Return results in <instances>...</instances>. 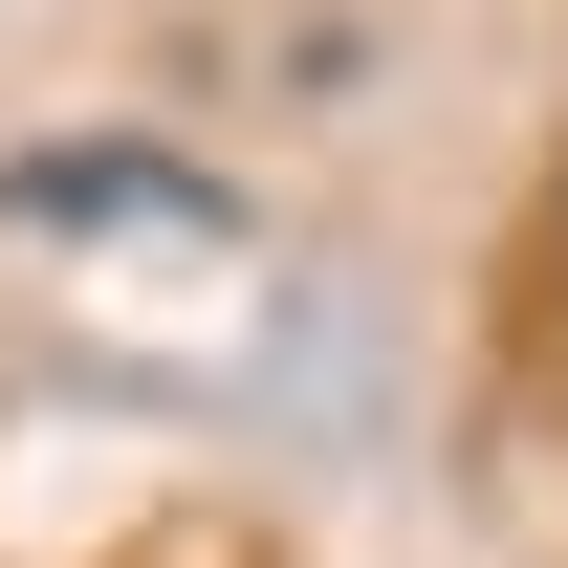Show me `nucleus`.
<instances>
[{
	"label": "nucleus",
	"instance_id": "nucleus-1",
	"mask_svg": "<svg viewBox=\"0 0 568 568\" xmlns=\"http://www.w3.org/2000/svg\"><path fill=\"white\" fill-rule=\"evenodd\" d=\"M0 219H219V197L153 153H0Z\"/></svg>",
	"mask_w": 568,
	"mask_h": 568
}]
</instances>
